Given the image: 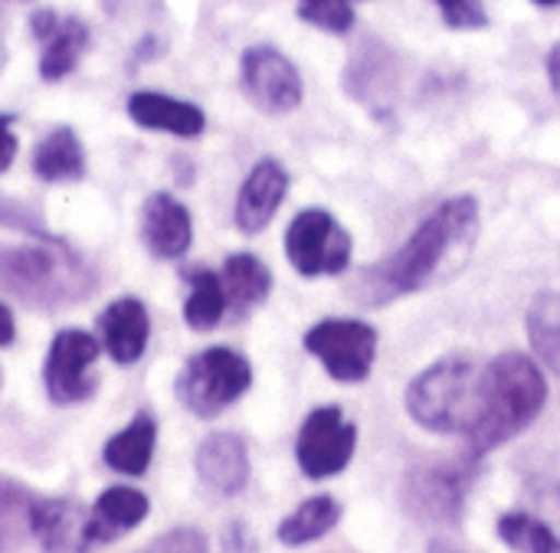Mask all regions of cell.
Listing matches in <instances>:
<instances>
[{
  "label": "cell",
  "instance_id": "1",
  "mask_svg": "<svg viewBox=\"0 0 560 553\" xmlns=\"http://www.w3.org/2000/svg\"><path fill=\"white\" fill-rule=\"evenodd\" d=\"M479 230V203L476 197H453L440 203L417 233L377 269H368L361 279V289L368 292V305H384L400 295L427 289L436 272L443 269L450 252L469 249Z\"/></svg>",
  "mask_w": 560,
  "mask_h": 553
},
{
  "label": "cell",
  "instance_id": "2",
  "mask_svg": "<svg viewBox=\"0 0 560 553\" xmlns=\"http://www.w3.org/2000/svg\"><path fill=\"white\" fill-rule=\"evenodd\" d=\"M548 403V380L525 354H502L482 370V416L469 433V452L486 456L525 433Z\"/></svg>",
  "mask_w": 560,
  "mask_h": 553
},
{
  "label": "cell",
  "instance_id": "3",
  "mask_svg": "<svg viewBox=\"0 0 560 553\" xmlns=\"http://www.w3.org/2000/svg\"><path fill=\"white\" fill-rule=\"evenodd\" d=\"M407 413L436 436H466L482 416V367L469 357H446L413 377Z\"/></svg>",
  "mask_w": 560,
  "mask_h": 553
},
{
  "label": "cell",
  "instance_id": "4",
  "mask_svg": "<svg viewBox=\"0 0 560 553\" xmlns=\"http://www.w3.org/2000/svg\"><path fill=\"white\" fill-rule=\"evenodd\" d=\"M0 285L30 305H66L92 292V272L59 243L0 252Z\"/></svg>",
  "mask_w": 560,
  "mask_h": 553
},
{
  "label": "cell",
  "instance_id": "5",
  "mask_svg": "<svg viewBox=\"0 0 560 553\" xmlns=\"http://www.w3.org/2000/svg\"><path fill=\"white\" fill-rule=\"evenodd\" d=\"M253 384V367L243 354L230 348H207L187 361V367L177 377V397L180 403L200 416H220L226 407H233Z\"/></svg>",
  "mask_w": 560,
  "mask_h": 553
},
{
  "label": "cell",
  "instance_id": "6",
  "mask_svg": "<svg viewBox=\"0 0 560 553\" xmlns=\"http://www.w3.org/2000/svg\"><path fill=\"white\" fill-rule=\"evenodd\" d=\"M305 351L315 354L335 380L361 384L377 357V331L354 318H328L305 334Z\"/></svg>",
  "mask_w": 560,
  "mask_h": 553
},
{
  "label": "cell",
  "instance_id": "7",
  "mask_svg": "<svg viewBox=\"0 0 560 553\" xmlns=\"http://www.w3.org/2000/svg\"><path fill=\"white\" fill-rule=\"evenodd\" d=\"M351 236L348 230L325 210H302L289 233H285V252L289 262L302 275H338L351 262Z\"/></svg>",
  "mask_w": 560,
  "mask_h": 553
},
{
  "label": "cell",
  "instance_id": "8",
  "mask_svg": "<svg viewBox=\"0 0 560 553\" xmlns=\"http://www.w3.org/2000/svg\"><path fill=\"white\" fill-rule=\"evenodd\" d=\"M240 82H243L246 98L266 115H289L302 105V95H305L295 62L269 43L249 46L243 52Z\"/></svg>",
  "mask_w": 560,
  "mask_h": 553
},
{
  "label": "cell",
  "instance_id": "9",
  "mask_svg": "<svg viewBox=\"0 0 560 553\" xmlns=\"http://www.w3.org/2000/svg\"><path fill=\"white\" fill-rule=\"evenodd\" d=\"M358 449V430L341 416L338 407H322L308 413L299 430L295 459L308 479H331L348 469Z\"/></svg>",
  "mask_w": 560,
  "mask_h": 553
},
{
  "label": "cell",
  "instance_id": "10",
  "mask_svg": "<svg viewBox=\"0 0 560 553\" xmlns=\"http://www.w3.org/2000/svg\"><path fill=\"white\" fill-rule=\"evenodd\" d=\"M476 479L472 462H446L417 469L404 485V502L413 518L430 525H456L463 518V505L469 485Z\"/></svg>",
  "mask_w": 560,
  "mask_h": 553
},
{
  "label": "cell",
  "instance_id": "11",
  "mask_svg": "<svg viewBox=\"0 0 560 553\" xmlns=\"http://www.w3.org/2000/svg\"><path fill=\"white\" fill-rule=\"evenodd\" d=\"M102 344L89 331H59L43 367L46 393L52 403H82L95 393L92 364L98 361Z\"/></svg>",
  "mask_w": 560,
  "mask_h": 553
},
{
  "label": "cell",
  "instance_id": "12",
  "mask_svg": "<svg viewBox=\"0 0 560 553\" xmlns=\"http://www.w3.org/2000/svg\"><path fill=\"white\" fill-rule=\"evenodd\" d=\"M30 30L36 36V43L43 46L39 75L46 82L66 79L75 69L82 49L89 46V26L79 16H62L49 7H43L30 16Z\"/></svg>",
  "mask_w": 560,
  "mask_h": 553
},
{
  "label": "cell",
  "instance_id": "13",
  "mask_svg": "<svg viewBox=\"0 0 560 553\" xmlns=\"http://www.w3.org/2000/svg\"><path fill=\"white\" fill-rule=\"evenodd\" d=\"M289 193V174L279 161L272 157H262L249 177L243 180L240 187V197H236V226L246 233V236H256L262 233L272 216L279 213L282 200Z\"/></svg>",
  "mask_w": 560,
  "mask_h": 553
},
{
  "label": "cell",
  "instance_id": "14",
  "mask_svg": "<svg viewBox=\"0 0 560 553\" xmlns=\"http://www.w3.org/2000/svg\"><path fill=\"white\" fill-rule=\"evenodd\" d=\"M33 538H39L46 553H85L92 548L89 511L69 498H36Z\"/></svg>",
  "mask_w": 560,
  "mask_h": 553
},
{
  "label": "cell",
  "instance_id": "15",
  "mask_svg": "<svg viewBox=\"0 0 560 553\" xmlns=\"http://www.w3.org/2000/svg\"><path fill=\"white\" fill-rule=\"evenodd\" d=\"M141 239L158 259H180L194 239L187 207L171 193H151L141 210Z\"/></svg>",
  "mask_w": 560,
  "mask_h": 553
},
{
  "label": "cell",
  "instance_id": "16",
  "mask_svg": "<svg viewBox=\"0 0 560 553\" xmlns=\"http://www.w3.org/2000/svg\"><path fill=\"white\" fill-rule=\"evenodd\" d=\"M197 475L217 495H240L249 482V452L236 433H213L197 449Z\"/></svg>",
  "mask_w": 560,
  "mask_h": 553
},
{
  "label": "cell",
  "instance_id": "17",
  "mask_svg": "<svg viewBox=\"0 0 560 553\" xmlns=\"http://www.w3.org/2000/svg\"><path fill=\"white\" fill-rule=\"evenodd\" d=\"M128 115L148 131H167L177 138H197L207 128V115L200 105L164 92H135L128 98Z\"/></svg>",
  "mask_w": 560,
  "mask_h": 553
},
{
  "label": "cell",
  "instance_id": "18",
  "mask_svg": "<svg viewBox=\"0 0 560 553\" xmlns=\"http://www.w3.org/2000/svg\"><path fill=\"white\" fill-rule=\"evenodd\" d=\"M98 331H102V344L115 364H135L144 354L148 334H151L148 308L138 298H118L102 311Z\"/></svg>",
  "mask_w": 560,
  "mask_h": 553
},
{
  "label": "cell",
  "instance_id": "19",
  "mask_svg": "<svg viewBox=\"0 0 560 553\" xmlns=\"http://www.w3.org/2000/svg\"><path fill=\"white\" fill-rule=\"evenodd\" d=\"M148 498L135 489H108L89 511V538L92 544L118 541L125 531L138 528L148 518Z\"/></svg>",
  "mask_w": 560,
  "mask_h": 553
},
{
  "label": "cell",
  "instance_id": "20",
  "mask_svg": "<svg viewBox=\"0 0 560 553\" xmlns=\"http://www.w3.org/2000/svg\"><path fill=\"white\" fill-rule=\"evenodd\" d=\"M33 174L46 184H72L85 174V151L69 125L52 128L33 151Z\"/></svg>",
  "mask_w": 560,
  "mask_h": 553
},
{
  "label": "cell",
  "instance_id": "21",
  "mask_svg": "<svg viewBox=\"0 0 560 553\" xmlns=\"http://www.w3.org/2000/svg\"><path fill=\"white\" fill-rule=\"evenodd\" d=\"M154 443H158V423L148 413H138L118 436L108 439L105 446V462L108 469L121 472V475H144L154 456Z\"/></svg>",
  "mask_w": 560,
  "mask_h": 553
},
{
  "label": "cell",
  "instance_id": "22",
  "mask_svg": "<svg viewBox=\"0 0 560 553\" xmlns=\"http://www.w3.org/2000/svg\"><path fill=\"white\" fill-rule=\"evenodd\" d=\"M223 289H226V302L236 311H249L256 305H262L272 292V272L266 269V262H259L249 252H236L226 259L223 266Z\"/></svg>",
  "mask_w": 560,
  "mask_h": 553
},
{
  "label": "cell",
  "instance_id": "23",
  "mask_svg": "<svg viewBox=\"0 0 560 553\" xmlns=\"http://www.w3.org/2000/svg\"><path fill=\"white\" fill-rule=\"evenodd\" d=\"M338 521H341V505L331 495H315V498L302 502L279 525V541L285 548H305L312 541H322Z\"/></svg>",
  "mask_w": 560,
  "mask_h": 553
},
{
  "label": "cell",
  "instance_id": "24",
  "mask_svg": "<svg viewBox=\"0 0 560 553\" xmlns=\"http://www.w3.org/2000/svg\"><path fill=\"white\" fill-rule=\"evenodd\" d=\"M190 279V295L184 305V318L194 331H210L220 325L223 311H226V289L223 279L210 269H197L187 275Z\"/></svg>",
  "mask_w": 560,
  "mask_h": 553
},
{
  "label": "cell",
  "instance_id": "25",
  "mask_svg": "<svg viewBox=\"0 0 560 553\" xmlns=\"http://www.w3.org/2000/svg\"><path fill=\"white\" fill-rule=\"evenodd\" d=\"M528 341L541 364H548L560 377V295L545 292L528 308Z\"/></svg>",
  "mask_w": 560,
  "mask_h": 553
},
{
  "label": "cell",
  "instance_id": "26",
  "mask_svg": "<svg viewBox=\"0 0 560 553\" xmlns=\"http://www.w3.org/2000/svg\"><path fill=\"white\" fill-rule=\"evenodd\" d=\"M499 538L518 553H560V538L535 515L512 511L499 518Z\"/></svg>",
  "mask_w": 560,
  "mask_h": 553
},
{
  "label": "cell",
  "instance_id": "27",
  "mask_svg": "<svg viewBox=\"0 0 560 553\" xmlns=\"http://www.w3.org/2000/svg\"><path fill=\"white\" fill-rule=\"evenodd\" d=\"M33 495L13 482H0V551H13L26 534H33Z\"/></svg>",
  "mask_w": 560,
  "mask_h": 553
},
{
  "label": "cell",
  "instance_id": "28",
  "mask_svg": "<svg viewBox=\"0 0 560 553\" xmlns=\"http://www.w3.org/2000/svg\"><path fill=\"white\" fill-rule=\"evenodd\" d=\"M299 16L325 33H348L354 26L351 0H299Z\"/></svg>",
  "mask_w": 560,
  "mask_h": 553
},
{
  "label": "cell",
  "instance_id": "29",
  "mask_svg": "<svg viewBox=\"0 0 560 553\" xmlns=\"http://www.w3.org/2000/svg\"><path fill=\"white\" fill-rule=\"evenodd\" d=\"M446 26L453 30H482L489 26V13L482 0H436Z\"/></svg>",
  "mask_w": 560,
  "mask_h": 553
},
{
  "label": "cell",
  "instance_id": "30",
  "mask_svg": "<svg viewBox=\"0 0 560 553\" xmlns=\"http://www.w3.org/2000/svg\"><path fill=\"white\" fill-rule=\"evenodd\" d=\"M148 553H207V538L194 528H177L161 534Z\"/></svg>",
  "mask_w": 560,
  "mask_h": 553
},
{
  "label": "cell",
  "instance_id": "31",
  "mask_svg": "<svg viewBox=\"0 0 560 553\" xmlns=\"http://www.w3.org/2000/svg\"><path fill=\"white\" fill-rule=\"evenodd\" d=\"M223 551L226 553H256V541L249 534V528L243 521L230 525L226 534H223Z\"/></svg>",
  "mask_w": 560,
  "mask_h": 553
},
{
  "label": "cell",
  "instance_id": "32",
  "mask_svg": "<svg viewBox=\"0 0 560 553\" xmlns=\"http://www.w3.org/2000/svg\"><path fill=\"white\" fill-rule=\"evenodd\" d=\"M0 223H13V226H23V230H39L36 216L23 203H13L7 197H0Z\"/></svg>",
  "mask_w": 560,
  "mask_h": 553
},
{
  "label": "cell",
  "instance_id": "33",
  "mask_svg": "<svg viewBox=\"0 0 560 553\" xmlns=\"http://www.w3.org/2000/svg\"><path fill=\"white\" fill-rule=\"evenodd\" d=\"M13 115H0V174L13 164L16 157V134H13Z\"/></svg>",
  "mask_w": 560,
  "mask_h": 553
},
{
  "label": "cell",
  "instance_id": "34",
  "mask_svg": "<svg viewBox=\"0 0 560 553\" xmlns=\"http://www.w3.org/2000/svg\"><path fill=\"white\" fill-rule=\"evenodd\" d=\"M548 79H551L555 95L560 98V43H555L551 52H548Z\"/></svg>",
  "mask_w": 560,
  "mask_h": 553
},
{
  "label": "cell",
  "instance_id": "35",
  "mask_svg": "<svg viewBox=\"0 0 560 553\" xmlns=\"http://www.w3.org/2000/svg\"><path fill=\"white\" fill-rule=\"evenodd\" d=\"M13 331H16V325H13V315H10V311L0 305V348L13 341Z\"/></svg>",
  "mask_w": 560,
  "mask_h": 553
},
{
  "label": "cell",
  "instance_id": "36",
  "mask_svg": "<svg viewBox=\"0 0 560 553\" xmlns=\"http://www.w3.org/2000/svg\"><path fill=\"white\" fill-rule=\"evenodd\" d=\"M427 553H463L456 544H450V541H433L430 548H427Z\"/></svg>",
  "mask_w": 560,
  "mask_h": 553
},
{
  "label": "cell",
  "instance_id": "37",
  "mask_svg": "<svg viewBox=\"0 0 560 553\" xmlns=\"http://www.w3.org/2000/svg\"><path fill=\"white\" fill-rule=\"evenodd\" d=\"M532 3H538V7H560V0H532Z\"/></svg>",
  "mask_w": 560,
  "mask_h": 553
},
{
  "label": "cell",
  "instance_id": "38",
  "mask_svg": "<svg viewBox=\"0 0 560 553\" xmlns=\"http://www.w3.org/2000/svg\"><path fill=\"white\" fill-rule=\"evenodd\" d=\"M144 553H148V551H144Z\"/></svg>",
  "mask_w": 560,
  "mask_h": 553
}]
</instances>
